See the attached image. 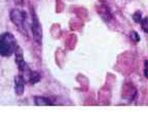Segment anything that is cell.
<instances>
[{"label": "cell", "instance_id": "obj_1", "mask_svg": "<svg viewBox=\"0 0 148 139\" xmlns=\"http://www.w3.org/2000/svg\"><path fill=\"white\" fill-rule=\"evenodd\" d=\"M18 46L12 33L6 32L1 35L0 39V54L3 57H9L16 51Z\"/></svg>", "mask_w": 148, "mask_h": 139}, {"label": "cell", "instance_id": "obj_2", "mask_svg": "<svg viewBox=\"0 0 148 139\" xmlns=\"http://www.w3.org/2000/svg\"><path fill=\"white\" fill-rule=\"evenodd\" d=\"M10 20L18 28H24L26 30L28 24H27V19H26L25 12H21V10H18V9H12V12H10Z\"/></svg>", "mask_w": 148, "mask_h": 139}, {"label": "cell", "instance_id": "obj_3", "mask_svg": "<svg viewBox=\"0 0 148 139\" xmlns=\"http://www.w3.org/2000/svg\"><path fill=\"white\" fill-rule=\"evenodd\" d=\"M32 31H33V35H34L35 39L40 43L41 37H42L41 26H40L39 21H38V19H37L36 14H35L34 12H32Z\"/></svg>", "mask_w": 148, "mask_h": 139}, {"label": "cell", "instance_id": "obj_4", "mask_svg": "<svg viewBox=\"0 0 148 139\" xmlns=\"http://www.w3.org/2000/svg\"><path fill=\"white\" fill-rule=\"evenodd\" d=\"M24 86H25V81L23 77L18 76L14 78V91H16V95L21 96L24 92Z\"/></svg>", "mask_w": 148, "mask_h": 139}, {"label": "cell", "instance_id": "obj_5", "mask_svg": "<svg viewBox=\"0 0 148 139\" xmlns=\"http://www.w3.org/2000/svg\"><path fill=\"white\" fill-rule=\"evenodd\" d=\"M35 103L37 105H49L51 104V102L49 101V99H46V98L43 97H36L35 98Z\"/></svg>", "mask_w": 148, "mask_h": 139}, {"label": "cell", "instance_id": "obj_6", "mask_svg": "<svg viewBox=\"0 0 148 139\" xmlns=\"http://www.w3.org/2000/svg\"><path fill=\"white\" fill-rule=\"evenodd\" d=\"M39 79H40V76H39V74L37 73V72H35V71L31 72L30 77H29V81H31L32 83H38V81H39Z\"/></svg>", "mask_w": 148, "mask_h": 139}, {"label": "cell", "instance_id": "obj_7", "mask_svg": "<svg viewBox=\"0 0 148 139\" xmlns=\"http://www.w3.org/2000/svg\"><path fill=\"white\" fill-rule=\"evenodd\" d=\"M139 23H141L143 30L148 34V17H146V18H144V19L141 18V20L139 21Z\"/></svg>", "mask_w": 148, "mask_h": 139}, {"label": "cell", "instance_id": "obj_8", "mask_svg": "<svg viewBox=\"0 0 148 139\" xmlns=\"http://www.w3.org/2000/svg\"><path fill=\"white\" fill-rule=\"evenodd\" d=\"M144 75L146 78H148V60L145 61V65H144Z\"/></svg>", "mask_w": 148, "mask_h": 139}]
</instances>
